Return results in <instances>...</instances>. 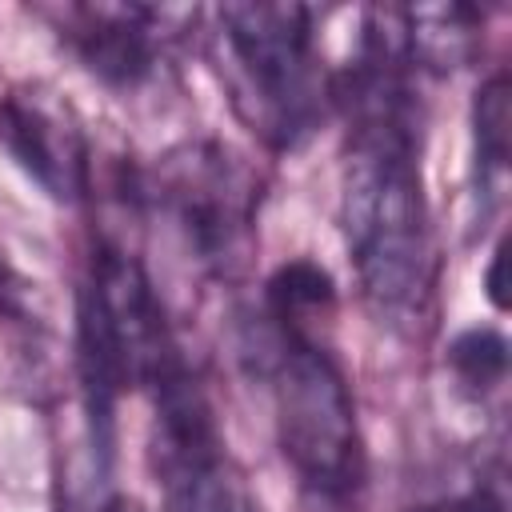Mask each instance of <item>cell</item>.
Segmentation results:
<instances>
[{"instance_id": "cell-10", "label": "cell", "mask_w": 512, "mask_h": 512, "mask_svg": "<svg viewBox=\"0 0 512 512\" xmlns=\"http://www.w3.org/2000/svg\"><path fill=\"white\" fill-rule=\"evenodd\" d=\"M264 300L276 332L324 340L320 332L336 312V284L316 260H288L268 276Z\"/></svg>"}, {"instance_id": "cell-11", "label": "cell", "mask_w": 512, "mask_h": 512, "mask_svg": "<svg viewBox=\"0 0 512 512\" xmlns=\"http://www.w3.org/2000/svg\"><path fill=\"white\" fill-rule=\"evenodd\" d=\"M512 108H508V76L496 72L480 84L476 104H472V144H476V180L488 196L500 200L504 192V172H508V128Z\"/></svg>"}, {"instance_id": "cell-12", "label": "cell", "mask_w": 512, "mask_h": 512, "mask_svg": "<svg viewBox=\"0 0 512 512\" xmlns=\"http://www.w3.org/2000/svg\"><path fill=\"white\" fill-rule=\"evenodd\" d=\"M448 364L464 392L488 396L508 376V340L496 328H464L448 344Z\"/></svg>"}, {"instance_id": "cell-5", "label": "cell", "mask_w": 512, "mask_h": 512, "mask_svg": "<svg viewBox=\"0 0 512 512\" xmlns=\"http://www.w3.org/2000/svg\"><path fill=\"white\" fill-rule=\"evenodd\" d=\"M148 396V464L164 512H260V500L248 488L244 468L232 460L212 400L188 360L160 376Z\"/></svg>"}, {"instance_id": "cell-6", "label": "cell", "mask_w": 512, "mask_h": 512, "mask_svg": "<svg viewBox=\"0 0 512 512\" xmlns=\"http://www.w3.org/2000/svg\"><path fill=\"white\" fill-rule=\"evenodd\" d=\"M156 196L184 232L188 252L216 276L248 264L256 232V176L216 140H188L160 160Z\"/></svg>"}, {"instance_id": "cell-9", "label": "cell", "mask_w": 512, "mask_h": 512, "mask_svg": "<svg viewBox=\"0 0 512 512\" xmlns=\"http://www.w3.org/2000/svg\"><path fill=\"white\" fill-rule=\"evenodd\" d=\"M404 56L416 72L448 76L480 52L484 12L472 4H420L400 8Z\"/></svg>"}, {"instance_id": "cell-4", "label": "cell", "mask_w": 512, "mask_h": 512, "mask_svg": "<svg viewBox=\"0 0 512 512\" xmlns=\"http://www.w3.org/2000/svg\"><path fill=\"white\" fill-rule=\"evenodd\" d=\"M272 408L284 460L304 488L324 500H348L364 484V440L352 388L324 340L276 332Z\"/></svg>"}, {"instance_id": "cell-8", "label": "cell", "mask_w": 512, "mask_h": 512, "mask_svg": "<svg viewBox=\"0 0 512 512\" xmlns=\"http://www.w3.org/2000/svg\"><path fill=\"white\" fill-rule=\"evenodd\" d=\"M0 148L56 204H80L92 188L84 124L76 108L44 84H20L0 96Z\"/></svg>"}, {"instance_id": "cell-14", "label": "cell", "mask_w": 512, "mask_h": 512, "mask_svg": "<svg viewBox=\"0 0 512 512\" xmlns=\"http://www.w3.org/2000/svg\"><path fill=\"white\" fill-rule=\"evenodd\" d=\"M412 512H508L504 508V496L492 488V484H476L472 492H460V496H444V500H428Z\"/></svg>"}, {"instance_id": "cell-13", "label": "cell", "mask_w": 512, "mask_h": 512, "mask_svg": "<svg viewBox=\"0 0 512 512\" xmlns=\"http://www.w3.org/2000/svg\"><path fill=\"white\" fill-rule=\"evenodd\" d=\"M0 324L24 336H48V308L40 300V284L28 280L0 248Z\"/></svg>"}, {"instance_id": "cell-15", "label": "cell", "mask_w": 512, "mask_h": 512, "mask_svg": "<svg viewBox=\"0 0 512 512\" xmlns=\"http://www.w3.org/2000/svg\"><path fill=\"white\" fill-rule=\"evenodd\" d=\"M504 244L492 252V264H488V276H484V288H488V300L496 304V308H504Z\"/></svg>"}, {"instance_id": "cell-2", "label": "cell", "mask_w": 512, "mask_h": 512, "mask_svg": "<svg viewBox=\"0 0 512 512\" xmlns=\"http://www.w3.org/2000/svg\"><path fill=\"white\" fill-rule=\"evenodd\" d=\"M216 60L236 116L272 148L304 144L328 112L332 88L304 4L216 8Z\"/></svg>"}, {"instance_id": "cell-7", "label": "cell", "mask_w": 512, "mask_h": 512, "mask_svg": "<svg viewBox=\"0 0 512 512\" xmlns=\"http://www.w3.org/2000/svg\"><path fill=\"white\" fill-rule=\"evenodd\" d=\"M76 52V60L112 88L148 84L172 40L196 24V8H156V4H64L48 12Z\"/></svg>"}, {"instance_id": "cell-16", "label": "cell", "mask_w": 512, "mask_h": 512, "mask_svg": "<svg viewBox=\"0 0 512 512\" xmlns=\"http://www.w3.org/2000/svg\"><path fill=\"white\" fill-rule=\"evenodd\" d=\"M96 512H144V508H140L136 500H128V496H112V500H108V504H100Z\"/></svg>"}, {"instance_id": "cell-3", "label": "cell", "mask_w": 512, "mask_h": 512, "mask_svg": "<svg viewBox=\"0 0 512 512\" xmlns=\"http://www.w3.org/2000/svg\"><path fill=\"white\" fill-rule=\"evenodd\" d=\"M76 364L88 396L96 448L108 456L112 412L128 388H152L160 376L184 364L168 312L144 272V264L112 244H100L80 288L76 308Z\"/></svg>"}, {"instance_id": "cell-1", "label": "cell", "mask_w": 512, "mask_h": 512, "mask_svg": "<svg viewBox=\"0 0 512 512\" xmlns=\"http://www.w3.org/2000/svg\"><path fill=\"white\" fill-rule=\"evenodd\" d=\"M340 228L360 288L388 320H412L432 292V228L420 180V112L352 120Z\"/></svg>"}]
</instances>
